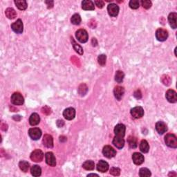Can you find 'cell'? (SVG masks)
<instances>
[{
  "label": "cell",
  "instance_id": "cell-32",
  "mask_svg": "<svg viewBox=\"0 0 177 177\" xmlns=\"http://www.w3.org/2000/svg\"><path fill=\"white\" fill-rule=\"evenodd\" d=\"M71 43L73 44V46H74L75 51H76L77 53L80 54V55H82L84 52H83V49H82V47L80 46V45H78V44H77L76 43V42H75V40H74V38H73V37H71Z\"/></svg>",
  "mask_w": 177,
  "mask_h": 177
},
{
  "label": "cell",
  "instance_id": "cell-40",
  "mask_svg": "<svg viewBox=\"0 0 177 177\" xmlns=\"http://www.w3.org/2000/svg\"><path fill=\"white\" fill-rule=\"evenodd\" d=\"M134 97L137 99H141V98H142V93H141L140 90H137L136 91L134 92Z\"/></svg>",
  "mask_w": 177,
  "mask_h": 177
},
{
  "label": "cell",
  "instance_id": "cell-20",
  "mask_svg": "<svg viewBox=\"0 0 177 177\" xmlns=\"http://www.w3.org/2000/svg\"><path fill=\"white\" fill-rule=\"evenodd\" d=\"M176 19H177V14L176 13H171L168 16V21H169V25H170V27L174 29H176L177 27Z\"/></svg>",
  "mask_w": 177,
  "mask_h": 177
},
{
  "label": "cell",
  "instance_id": "cell-19",
  "mask_svg": "<svg viewBox=\"0 0 177 177\" xmlns=\"http://www.w3.org/2000/svg\"><path fill=\"white\" fill-rule=\"evenodd\" d=\"M82 8L84 11H93L95 9L94 4L90 0H84L82 2Z\"/></svg>",
  "mask_w": 177,
  "mask_h": 177
},
{
  "label": "cell",
  "instance_id": "cell-27",
  "mask_svg": "<svg viewBox=\"0 0 177 177\" xmlns=\"http://www.w3.org/2000/svg\"><path fill=\"white\" fill-rule=\"evenodd\" d=\"M140 150L143 153H147L150 150V145L147 141L143 140L140 144Z\"/></svg>",
  "mask_w": 177,
  "mask_h": 177
},
{
  "label": "cell",
  "instance_id": "cell-14",
  "mask_svg": "<svg viewBox=\"0 0 177 177\" xmlns=\"http://www.w3.org/2000/svg\"><path fill=\"white\" fill-rule=\"evenodd\" d=\"M46 163L49 166L54 167L56 166V159L54 154L52 152H47L45 155Z\"/></svg>",
  "mask_w": 177,
  "mask_h": 177
},
{
  "label": "cell",
  "instance_id": "cell-31",
  "mask_svg": "<svg viewBox=\"0 0 177 177\" xmlns=\"http://www.w3.org/2000/svg\"><path fill=\"white\" fill-rule=\"evenodd\" d=\"M125 77V74L122 71H117L115 75V80L119 83H121L123 81Z\"/></svg>",
  "mask_w": 177,
  "mask_h": 177
},
{
  "label": "cell",
  "instance_id": "cell-29",
  "mask_svg": "<svg viewBox=\"0 0 177 177\" xmlns=\"http://www.w3.org/2000/svg\"><path fill=\"white\" fill-rule=\"evenodd\" d=\"M19 167L21 170L24 172H27L28 170L29 169L30 165L27 161H25V160H22V161L20 162L19 163Z\"/></svg>",
  "mask_w": 177,
  "mask_h": 177
},
{
  "label": "cell",
  "instance_id": "cell-4",
  "mask_svg": "<svg viewBox=\"0 0 177 177\" xmlns=\"http://www.w3.org/2000/svg\"><path fill=\"white\" fill-rule=\"evenodd\" d=\"M11 100L14 105H22L24 102V97L20 93H14L11 96Z\"/></svg>",
  "mask_w": 177,
  "mask_h": 177
},
{
  "label": "cell",
  "instance_id": "cell-41",
  "mask_svg": "<svg viewBox=\"0 0 177 177\" xmlns=\"http://www.w3.org/2000/svg\"><path fill=\"white\" fill-rule=\"evenodd\" d=\"M57 125L58 127H62L65 125V122H64L63 120H58Z\"/></svg>",
  "mask_w": 177,
  "mask_h": 177
},
{
  "label": "cell",
  "instance_id": "cell-25",
  "mask_svg": "<svg viewBox=\"0 0 177 177\" xmlns=\"http://www.w3.org/2000/svg\"><path fill=\"white\" fill-rule=\"evenodd\" d=\"M30 172H31V174L33 176H40L42 174V169L39 166L35 165V166H33L31 167V169H30Z\"/></svg>",
  "mask_w": 177,
  "mask_h": 177
},
{
  "label": "cell",
  "instance_id": "cell-12",
  "mask_svg": "<svg viewBox=\"0 0 177 177\" xmlns=\"http://www.w3.org/2000/svg\"><path fill=\"white\" fill-rule=\"evenodd\" d=\"M63 115L68 120H71L75 116V110L72 107H69L64 111Z\"/></svg>",
  "mask_w": 177,
  "mask_h": 177
},
{
  "label": "cell",
  "instance_id": "cell-26",
  "mask_svg": "<svg viewBox=\"0 0 177 177\" xmlns=\"http://www.w3.org/2000/svg\"><path fill=\"white\" fill-rule=\"evenodd\" d=\"M15 4L20 10L24 11L27 8V3L24 0H15Z\"/></svg>",
  "mask_w": 177,
  "mask_h": 177
},
{
  "label": "cell",
  "instance_id": "cell-6",
  "mask_svg": "<svg viewBox=\"0 0 177 177\" xmlns=\"http://www.w3.org/2000/svg\"><path fill=\"white\" fill-rule=\"evenodd\" d=\"M11 29L16 33H22L24 30V25L22 21L19 19L16 22L13 23L11 24Z\"/></svg>",
  "mask_w": 177,
  "mask_h": 177
},
{
  "label": "cell",
  "instance_id": "cell-9",
  "mask_svg": "<svg viewBox=\"0 0 177 177\" xmlns=\"http://www.w3.org/2000/svg\"><path fill=\"white\" fill-rule=\"evenodd\" d=\"M126 127L123 124H118L114 128V133L115 136L123 138L125 135Z\"/></svg>",
  "mask_w": 177,
  "mask_h": 177
},
{
  "label": "cell",
  "instance_id": "cell-11",
  "mask_svg": "<svg viewBox=\"0 0 177 177\" xmlns=\"http://www.w3.org/2000/svg\"><path fill=\"white\" fill-rule=\"evenodd\" d=\"M29 136L31 139L34 141H37L42 136V131L39 128H31L29 131Z\"/></svg>",
  "mask_w": 177,
  "mask_h": 177
},
{
  "label": "cell",
  "instance_id": "cell-7",
  "mask_svg": "<svg viewBox=\"0 0 177 177\" xmlns=\"http://www.w3.org/2000/svg\"><path fill=\"white\" fill-rule=\"evenodd\" d=\"M156 37L160 42H164L168 37V32L164 29H159L156 32Z\"/></svg>",
  "mask_w": 177,
  "mask_h": 177
},
{
  "label": "cell",
  "instance_id": "cell-34",
  "mask_svg": "<svg viewBox=\"0 0 177 177\" xmlns=\"http://www.w3.org/2000/svg\"><path fill=\"white\" fill-rule=\"evenodd\" d=\"M71 22L74 25H79L81 22V17L79 14H74L71 19Z\"/></svg>",
  "mask_w": 177,
  "mask_h": 177
},
{
  "label": "cell",
  "instance_id": "cell-2",
  "mask_svg": "<svg viewBox=\"0 0 177 177\" xmlns=\"http://www.w3.org/2000/svg\"><path fill=\"white\" fill-rule=\"evenodd\" d=\"M75 36L77 40L81 43H85L88 41L89 36L87 30L84 29H79L75 33Z\"/></svg>",
  "mask_w": 177,
  "mask_h": 177
},
{
  "label": "cell",
  "instance_id": "cell-24",
  "mask_svg": "<svg viewBox=\"0 0 177 177\" xmlns=\"http://www.w3.org/2000/svg\"><path fill=\"white\" fill-rule=\"evenodd\" d=\"M6 16L10 20H13L17 17V13L16 11L12 8H8L5 11Z\"/></svg>",
  "mask_w": 177,
  "mask_h": 177
},
{
  "label": "cell",
  "instance_id": "cell-30",
  "mask_svg": "<svg viewBox=\"0 0 177 177\" xmlns=\"http://www.w3.org/2000/svg\"><path fill=\"white\" fill-rule=\"evenodd\" d=\"M127 143H128L129 147L132 149H135L137 147V140L134 136H129L127 138Z\"/></svg>",
  "mask_w": 177,
  "mask_h": 177
},
{
  "label": "cell",
  "instance_id": "cell-10",
  "mask_svg": "<svg viewBox=\"0 0 177 177\" xmlns=\"http://www.w3.org/2000/svg\"><path fill=\"white\" fill-rule=\"evenodd\" d=\"M131 114L134 119H141L144 115V110L141 107H134L131 109Z\"/></svg>",
  "mask_w": 177,
  "mask_h": 177
},
{
  "label": "cell",
  "instance_id": "cell-3",
  "mask_svg": "<svg viewBox=\"0 0 177 177\" xmlns=\"http://www.w3.org/2000/svg\"><path fill=\"white\" fill-rule=\"evenodd\" d=\"M30 158L33 162H41L44 159V153L40 150H35L30 154Z\"/></svg>",
  "mask_w": 177,
  "mask_h": 177
},
{
  "label": "cell",
  "instance_id": "cell-37",
  "mask_svg": "<svg viewBox=\"0 0 177 177\" xmlns=\"http://www.w3.org/2000/svg\"><path fill=\"white\" fill-rule=\"evenodd\" d=\"M110 174L115 176H119L120 174V169L119 167H112L110 169Z\"/></svg>",
  "mask_w": 177,
  "mask_h": 177
},
{
  "label": "cell",
  "instance_id": "cell-17",
  "mask_svg": "<svg viewBox=\"0 0 177 177\" xmlns=\"http://www.w3.org/2000/svg\"><path fill=\"white\" fill-rule=\"evenodd\" d=\"M156 129L159 134H163L167 131V127L164 122L159 121L156 124Z\"/></svg>",
  "mask_w": 177,
  "mask_h": 177
},
{
  "label": "cell",
  "instance_id": "cell-1",
  "mask_svg": "<svg viewBox=\"0 0 177 177\" xmlns=\"http://www.w3.org/2000/svg\"><path fill=\"white\" fill-rule=\"evenodd\" d=\"M165 142H166V145L169 147L174 149L177 147V138L174 134H167L165 136Z\"/></svg>",
  "mask_w": 177,
  "mask_h": 177
},
{
  "label": "cell",
  "instance_id": "cell-5",
  "mask_svg": "<svg viewBox=\"0 0 177 177\" xmlns=\"http://www.w3.org/2000/svg\"><path fill=\"white\" fill-rule=\"evenodd\" d=\"M103 154L105 157L108 158V159H112V158L114 157L116 155V151L112 147H111V146L106 145L103 147Z\"/></svg>",
  "mask_w": 177,
  "mask_h": 177
},
{
  "label": "cell",
  "instance_id": "cell-28",
  "mask_svg": "<svg viewBox=\"0 0 177 177\" xmlns=\"http://www.w3.org/2000/svg\"><path fill=\"white\" fill-rule=\"evenodd\" d=\"M84 169H85L86 170H93L95 167V163L93 160H87L82 165Z\"/></svg>",
  "mask_w": 177,
  "mask_h": 177
},
{
  "label": "cell",
  "instance_id": "cell-21",
  "mask_svg": "<svg viewBox=\"0 0 177 177\" xmlns=\"http://www.w3.org/2000/svg\"><path fill=\"white\" fill-rule=\"evenodd\" d=\"M97 169L98 171L103 173L106 172L109 169V164L105 160H100L97 165Z\"/></svg>",
  "mask_w": 177,
  "mask_h": 177
},
{
  "label": "cell",
  "instance_id": "cell-23",
  "mask_svg": "<svg viewBox=\"0 0 177 177\" xmlns=\"http://www.w3.org/2000/svg\"><path fill=\"white\" fill-rule=\"evenodd\" d=\"M113 144L114 146H115L117 148L122 149L125 145V141L123 138L119 137V136H115L113 140Z\"/></svg>",
  "mask_w": 177,
  "mask_h": 177
},
{
  "label": "cell",
  "instance_id": "cell-36",
  "mask_svg": "<svg viewBox=\"0 0 177 177\" xmlns=\"http://www.w3.org/2000/svg\"><path fill=\"white\" fill-rule=\"evenodd\" d=\"M129 6L132 9H137L140 6V2L137 0H131L129 2Z\"/></svg>",
  "mask_w": 177,
  "mask_h": 177
},
{
  "label": "cell",
  "instance_id": "cell-15",
  "mask_svg": "<svg viewBox=\"0 0 177 177\" xmlns=\"http://www.w3.org/2000/svg\"><path fill=\"white\" fill-rule=\"evenodd\" d=\"M43 145L48 148H52L53 147V137L49 134H45L43 138Z\"/></svg>",
  "mask_w": 177,
  "mask_h": 177
},
{
  "label": "cell",
  "instance_id": "cell-16",
  "mask_svg": "<svg viewBox=\"0 0 177 177\" xmlns=\"http://www.w3.org/2000/svg\"><path fill=\"white\" fill-rule=\"evenodd\" d=\"M132 160H133L134 164L139 166V165H141L143 163L145 159H144V156L141 153L136 152L132 155Z\"/></svg>",
  "mask_w": 177,
  "mask_h": 177
},
{
  "label": "cell",
  "instance_id": "cell-35",
  "mask_svg": "<svg viewBox=\"0 0 177 177\" xmlns=\"http://www.w3.org/2000/svg\"><path fill=\"white\" fill-rule=\"evenodd\" d=\"M106 60H107V56L106 55H104V54H102V55H100L98 56V61L99 65L102 66V67H104L106 64Z\"/></svg>",
  "mask_w": 177,
  "mask_h": 177
},
{
  "label": "cell",
  "instance_id": "cell-13",
  "mask_svg": "<svg viewBox=\"0 0 177 177\" xmlns=\"http://www.w3.org/2000/svg\"><path fill=\"white\" fill-rule=\"evenodd\" d=\"M166 98L168 102L171 103H175L177 101V94L175 91L172 89H169L166 92Z\"/></svg>",
  "mask_w": 177,
  "mask_h": 177
},
{
  "label": "cell",
  "instance_id": "cell-18",
  "mask_svg": "<svg viewBox=\"0 0 177 177\" xmlns=\"http://www.w3.org/2000/svg\"><path fill=\"white\" fill-rule=\"evenodd\" d=\"M124 93H125V89L123 87L117 86L114 88V96L118 100H121L122 96H123L124 95Z\"/></svg>",
  "mask_w": 177,
  "mask_h": 177
},
{
  "label": "cell",
  "instance_id": "cell-42",
  "mask_svg": "<svg viewBox=\"0 0 177 177\" xmlns=\"http://www.w3.org/2000/svg\"><path fill=\"white\" fill-rule=\"evenodd\" d=\"M46 4H47V6H48V8H52L53 6V2H46Z\"/></svg>",
  "mask_w": 177,
  "mask_h": 177
},
{
  "label": "cell",
  "instance_id": "cell-33",
  "mask_svg": "<svg viewBox=\"0 0 177 177\" xmlns=\"http://www.w3.org/2000/svg\"><path fill=\"white\" fill-rule=\"evenodd\" d=\"M151 175H152V174H151L150 169L145 168V167H143L139 171V176L141 177H148Z\"/></svg>",
  "mask_w": 177,
  "mask_h": 177
},
{
  "label": "cell",
  "instance_id": "cell-38",
  "mask_svg": "<svg viewBox=\"0 0 177 177\" xmlns=\"http://www.w3.org/2000/svg\"><path fill=\"white\" fill-rule=\"evenodd\" d=\"M141 4H142L143 8L145 9L150 8L151 6H152V2L149 1V0H143V1H141Z\"/></svg>",
  "mask_w": 177,
  "mask_h": 177
},
{
  "label": "cell",
  "instance_id": "cell-8",
  "mask_svg": "<svg viewBox=\"0 0 177 177\" xmlns=\"http://www.w3.org/2000/svg\"><path fill=\"white\" fill-rule=\"evenodd\" d=\"M107 11L111 17H116L119 13V6L115 4H110L107 6Z\"/></svg>",
  "mask_w": 177,
  "mask_h": 177
},
{
  "label": "cell",
  "instance_id": "cell-39",
  "mask_svg": "<svg viewBox=\"0 0 177 177\" xmlns=\"http://www.w3.org/2000/svg\"><path fill=\"white\" fill-rule=\"evenodd\" d=\"M96 5L99 8H102L105 6V2L101 0H98V1H95Z\"/></svg>",
  "mask_w": 177,
  "mask_h": 177
},
{
  "label": "cell",
  "instance_id": "cell-22",
  "mask_svg": "<svg viewBox=\"0 0 177 177\" xmlns=\"http://www.w3.org/2000/svg\"><path fill=\"white\" fill-rule=\"evenodd\" d=\"M40 118L39 116V115L36 114V113H33L30 115V119H29V123L30 125L32 126H35L37 125L40 123Z\"/></svg>",
  "mask_w": 177,
  "mask_h": 177
}]
</instances>
